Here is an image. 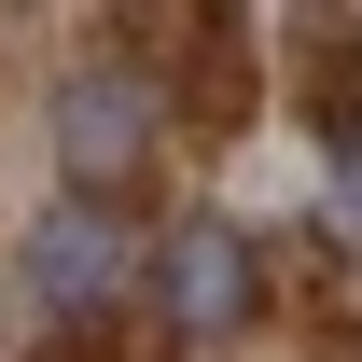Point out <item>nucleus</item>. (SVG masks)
Masks as SVG:
<instances>
[{
    "mask_svg": "<svg viewBox=\"0 0 362 362\" xmlns=\"http://www.w3.org/2000/svg\"><path fill=\"white\" fill-rule=\"evenodd\" d=\"M139 153H153V84H139V70H70V84H56V168L112 209V181H126Z\"/></svg>",
    "mask_w": 362,
    "mask_h": 362,
    "instance_id": "obj_1",
    "label": "nucleus"
},
{
    "mask_svg": "<svg viewBox=\"0 0 362 362\" xmlns=\"http://www.w3.org/2000/svg\"><path fill=\"white\" fill-rule=\"evenodd\" d=\"M126 251H139V237L112 223L98 195H70V209H42V223H28V293H42V307H70V320H84L98 293L126 279Z\"/></svg>",
    "mask_w": 362,
    "mask_h": 362,
    "instance_id": "obj_3",
    "label": "nucleus"
},
{
    "mask_svg": "<svg viewBox=\"0 0 362 362\" xmlns=\"http://www.w3.org/2000/svg\"><path fill=\"white\" fill-rule=\"evenodd\" d=\"M181 112H195V126H251V14H195Z\"/></svg>",
    "mask_w": 362,
    "mask_h": 362,
    "instance_id": "obj_5",
    "label": "nucleus"
},
{
    "mask_svg": "<svg viewBox=\"0 0 362 362\" xmlns=\"http://www.w3.org/2000/svg\"><path fill=\"white\" fill-rule=\"evenodd\" d=\"M307 126L334 139V168L362 181V28H334V14H320V42H307Z\"/></svg>",
    "mask_w": 362,
    "mask_h": 362,
    "instance_id": "obj_4",
    "label": "nucleus"
},
{
    "mask_svg": "<svg viewBox=\"0 0 362 362\" xmlns=\"http://www.w3.org/2000/svg\"><path fill=\"white\" fill-rule=\"evenodd\" d=\"M251 293H265V251H251L237 223H181L168 251H153V307H168L181 334H237Z\"/></svg>",
    "mask_w": 362,
    "mask_h": 362,
    "instance_id": "obj_2",
    "label": "nucleus"
}]
</instances>
